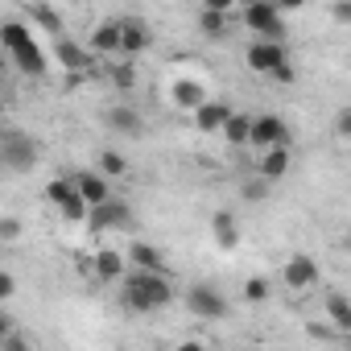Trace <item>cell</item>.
Listing matches in <instances>:
<instances>
[{"mask_svg": "<svg viewBox=\"0 0 351 351\" xmlns=\"http://www.w3.org/2000/svg\"><path fill=\"white\" fill-rule=\"evenodd\" d=\"M120 302L132 314H153V310H165L173 302V285L161 273H136V269H128L124 281H120Z\"/></svg>", "mask_w": 351, "mask_h": 351, "instance_id": "obj_1", "label": "cell"}, {"mask_svg": "<svg viewBox=\"0 0 351 351\" xmlns=\"http://www.w3.org/2000/svg\"><path fill=\"white\" fill-rule=\"evenodd\" d=\"M0 50H5V58H13L29 79H42L46 75V54H42V46L34 42V29L21 17L0 21Z\"/></svg>", "mask_w": 351, "mask_h": 351, "instance_id": "obj_2", "label": "cell"}, {"mask_svg": "<svg viewBox=\"0 0 351 351\" xmlns=\"http://www.w3.org/2000/svg\"><path fill=\"white\" fill-rule=\"evenodd\" d=\"M42 157V145L21 132V128H9V132H0V165L13 169V173H29Z\"/></svg>", "mask_w": 351, "mask_h": 351, "instance_id": "obj_3", "label": "cell"}, {"mask_svg": "<svg viewBox=\"0 0 351 351\" xmlns=\"http://www.w3.org/2000/svg\"><path fill=\"white\" fill-rule=\"evenodd\" d=\"M186 310L195 314V318H203V322H219V318H228V298L215 289V285H191L186 289Z\"/></svg>", "mask_w": 351, "mask_h": 351, "instance_id": "obj_4", "label": "cell"}, {"mask_svg": "<svg viewBox=\"0 0 351 351\" xmlns=\"http://www.w3.org/2000/svg\"><path fill=\"white\" fill-rule=\"evenodd\" d=\"M240 17H244V25L256 34V42H281V34H285L281 13H277L273 5H248Z\"/></svg>", "mask_w": 351, "mask_h": 351, "instance_id": "obj_5", "label": "cell"}, {"mask_svg": "<svg viewBox=\"0 0 351 351\" xmlns=\"http://www.w3.org/2000/svg\"><path fill=\"white\" fill-rule=\"evenodd\" d=\"M248 145H256L261 153L265 149H289V124L281 116H256L252 132H248Z\"/></svg>", "mask_w": 351, "mask_h": 351, "instance_id": "obj_6", "label": "cell"}, {"mask_svg": "<svg viewBox=\"0 0 351 351\" xmlns=\"http://www.w3.org/2000/svg\"><path fill=\"white\" fill-rule=\"evenodd\" d=\"M248 66L256 75H277L281 66H289V50L281 42H252L248 46Z\"/></svg>", "mask_w": 351, "mask_h": 351, "instance_id": "obj_7", "label": "cell"}, {"mask_svg": "<svg viewBox=\"0 0 351 351\" xmlns=\"http://www.w3.org/2000/svg\"><path fill=\"white\" fill-rule=\"evenodd\" d=\"M128 223H132V211L120 199H108V203H99V207L87 211V228L91 232H116V228H128Z\"/></svg>", "mask_w": 351, "mask_h": 351, "instance_id": "obj_8", "label": "cell"}, {"mask_svg": "<svg viewBox=\"0 0 351 351\" xmlns=\"http://www.w3.org/2000/svg\"><path fill=\"white\" fill-rule=\"evenodd\" d=\"M116 25H120V58H124V62L149 50V42H153V34H149V25H145L141 17H120Z\"/></svg>", "mask_w": 351, "mask_h": 351, "instance_id": "obj_9", "label": "cell"}, {"mask_svg": "<svg viewBox=\"0 0 351 351\" xmlns=\"http://www.w3.org/2000/svg\"><path fill=\"white\" fill-rule=\"evenodd\" d=\"M281 277H285V289H298V293H302V289H314V285H318V261L306 256V252H298V256L285 261Z\"/></svg>", "mask_w": 351, "mask_h": 351, "instance_id": "obj_10", "label": "cell"}, {"mask_svg": "<svg viewBox=\"0 0 351 351\" xmlns=\"http://www.w3.org/2000/svg\"><path fill=\"white\" fill-rule=\"evenodd\" d=\"M207 99L211 95H207V87L199 79H173V87H169V104L178 112H199Z\"/></svg>", "mask_w": 351, "mask_h": 351, "instance_id": "obj_11", "label": "cell"}, {"mask_svg": "<svg viewBox=\"0 0 351 351\" xmlns=\"http://www.w3.org/2000/svg\"><path fill=\"white\" fill-rule=\"evenodd\" d=\"M71 182H75V191H79V199L87 203V211L112 199V186H108V178H99V173H95V169H83V173H75V178H71Z\"/></svg>", "mask_w": 351, "mask_h": 351, "instance_id": "obj_12", "label": "cell"}, {"mask_svg": "<svg viewBox=\"0 0 351 351\" xmlns=\"http://www.w3.org/2000/svg\"><path fill=\"white\" fill-rule=\"evenodd\" d=\"M54 62H58L62 71H71V75L91 71V54H87V46H79V42H71V38H58V42H54Z\"/></svg>", "mask_w": 351, "mask_h": 351, "instance_id": "obj_13", "label": "cell"}, {"mask_svg": "<svg viewBox=\"0 0 351 351\" xmlns=\"http://www.w3.org/2000/svg\"><path fill=\"white\" fill-rule=\"evenodd\" d=\"M25 25L34 21L42 34H54V42L58 38H66V17L58 13V9H50V5H25V17H21Z\"/></svg>", "mask_w": 351, "mask_h": 351, "instance_id": "obj_14", "label": "cell"}, {"mask_svg": "<svg viewBox=\"0 0 351 351\" xmlns=\"http://www.w3.org/2000/svg\"><path fill=\"white\" fill-rule=\"evenodd\" d=\"M195 116V128L199 132H223V124L232 120V104L228 99H207L199 112H191Z\"/></svg>", "mask_w": 351, "mask_h": 351, "instance_id": "obj_15", "label": "cell"}, {"mask_svg": "<svg viewBox=\"0 0 351 351\" xmlns=\"http://www.w3.org/2000/svg\"><path fill=\"white\" fill-rule=\"evenodd\" d=\"M87 54H104V58L120 54V25H116V21H99V25L87 34Z\"/></svg>", "mask_w": 351, "mask_h": 351, "instance_id": "obj_16", "label": "cell"}, {"mask_svg": "<svg viewBox=\"0 0 351 351\" xmlns=\"http://www.w3.org/2000/svg\"><path fill=\"white\" fill-rule=\"evenodd\" d=\"M104 120H108V128L120 132V136H141V128H145V120H141V112H136L132 104H112Z\"/></svg>", "mask_w": 351, "mask_h": 351, "instance_id": "obj_17", "label": "cell"}, {"mask_svg": "<svg viewBox=\"0 0 351 351\" xmlns=\"http://www.w3.org/2000/svg\"><path fill=\"white\" fill-rule=\"evenodd\" d=\"M199 29H203V38H211V42L228 38V5H223V0H207V5H203Z\"/></svg>", "mask_w": 351, "mask_h": 351, "instance_id": "obj_18", "label": "cell"}, {"mask_svg": "<svg viewBox=\"0 0 351 351\" xmlns=\"http://www.w3.org/2000/svg\"><path fill=\"white\" fill-rule=\"evenodd\" d=\"M124 261H128V269H136V273H161V265H165V256H161V248H153V244H145V240H136V244H128V252H124Z\"/></svg>", "mask_w": 351, "mask_h": 351, "instance_id": "obj_19", "label": "cell"}, {"mask_svg": "<svg viewBox=\"0 0 351 351\" xmlns=\"http://www.w3.org/2000/svg\"><path fill=\"white\" fill-rule=\"evenodd\" d=\"M289 149H265L261 161H256V173H261V182H281L285 173H289Z\"/></svg>", "mask_w": 351, "mask_h": 351, "instance_id": "obj_20", "label": "cell"}, {"mask_svg": "<svg viewBox=\"0 0 351 351\" xmlns=\"http://www.w3.org/2000/svg\"><path fill=\"white\" fill-rule=\"evenodd\" d=\"M91 269H95V277H104V281H124L128 261H124V252L104 248V252H95V256H91Z\"/></svg>", "mask_w": 351, "mask_h": 351, "instance_id": "obj_21", "label": "cell"}, {"mask_svg": "<svg viewBox=\"0 0 351 351\" xmlns=\"http://www.w3.org/2000/svg\"><path fill=\"white\" fill-rule=\"evenodd\" d=\"M211 232H215V244H219V248H236V240H240V232H236V215H232V211H215Z\"/></svg>", "mask_w": 351, "mask_h": 351, "instance_id": "obj_22", "label": "cell"}, {"mask_svg": "<svg viewBox=\"0 0 351 351\" xmlns=\"http://www.w3.org/2000/svg\"><path fill=\"white\" fill-rule=\"evenodd\" d=\"M248 132H252V116L232 112V120L223 124V141H228L232 149H244V145H248Z\"/></svg>", "mask_w": 351, "mask_h": 351, "instance_id": "obj_23", "label": "cell"}, {"mask_svg": "<svg viewBox=\"0 0 351 351\" xmlns=\"http://www.w3.org/2000/svg\"><path fill=\"white\" fill-rule=\"evenodd\" d=\"M326 318L335 330H351V306L343 293H326Z\"/></svg>", "mask_w": 351, "mask_h": 351, "instance_id": "obj_24", "label": "cell"}, {"mask_svg": "<svg viewBox=\"0 0 351 351\" xmlns=\"http://www.w3.org/2000/svg\"><path fill=\"white\" fill-rule=\"evenodd\" d=\"M46 199L62 211V207H71V203H79V191H75V182L71 178H54L50 186H46Z\"/></svg>", "mask_w": 351, "mask_h": 351, "instance_id": "obj_25", "label": "cell"}, {"mask_svg": "<svg viewBox=\"0 0 351 351\" xmlns=\"http://www.w3.org/2000/svg\"><path fill=\"white\" fill-rule=\"evenodd\" d=\"M124 169H128V161H124L116 149H104V153H99V161H95V173H99V178H120Z\"/></svg>", "mask_w": 351, "mask_h": 351, "instance_id": "obj_26", "label": "cell"}, {"mask_svg": "<svg viewBox=\"0 0 351 351\" xmlns=\"http://www.w3.org/2000/svg\"><path fill=\"white\" fill-rule=\"evenodd\" d=\"M108 79H112V87H116V91H132V87H136V66L120 58L116 66H108Z\"/></svg>", "mask_w": 351, "mask_h": 351, "instance_id": "obj_27", "label": "cell"}, {"mask_svg": "<svg viewBox=\"0 0 351 351\" xmlns=\"http://www.w3.org/2000/svg\"><path fill=\"white\" fill-rule=\"evenodd\" d=\"M244 298L248 302H269V281L265 277H248L244 281Z\"/></svg>", "mask_w": 351, "mask_h": 351, "instance_id": "obj_28", "label": "cell"}, {"mask_svg": "<svg viewBox=\"0 0 351 351\" xmlns=\"http://www.w3.org/2000/svg\"><path fill=\"white\" fill-rule=\"evenodd\" d=\"M17 240H21V219L5 215L0 219V244H17Z\"/></svg>", "mask_w": 351, "mask_h": 351, "instance_id": "obj_29", "label": "cell"}, {"mask_svg": "<svg viewBox=\"0 0 351 351\" xmlns=\"http://www.w3.org/2000/svg\"><path fill=\"white\" fill-rule=\"evenodd\" d=\"M0 351H34V343H29V339H25L21 330H13V335H9L5 343H0Z\"/></svg>", "mask_w": 351, "mask_h": 351, "instance_id": "obj_30", "label": "cell"}, {"mask_svg": "<svg viewBox=\"0 0 351 351\" xmlns=\"http://www.w3.org/2000/svg\"><path fill=\"white\" fill-rule=\"evenodd\" d=\"M265 195H269V182H261V178L256 182H244V199L248 203H265Z\"/></svg>", "mask_w": 351, "mask_h": 351, "instance_id": "obj_31", "label": "cell"}, {"mask_svg": "<svg viewBox=\"0 0 351 351\" xmlns=\"http://www.w3.org/2000/svg\"><path fill=\"white\" fill-rule=\"evenodd\" d=\"M335 136H339V141L351 136V108H343V112L335 116Z\"/></svg>", "mask_w": 351, "mask_h": 351, "instance_id": "obj_32", "label": "cell"}, {"mask_svg": "<svg viewBox=\"0 0 351 351\" xmlns=\"http://www.w3.org/2000/svg\"><path fill=\"white\" fill-rule=\"evenodd\" d=\"M17 293V277L13 273H5V269H0V302H9Z\"/></svg>", "mask_w": 351, "mask_h": 351, "instance_id": "obj_33", "label": "cell"}, {"mask_svg": "<svg viewBox=\"0 0 351 351\" xmlns=\"http://www.w3.org/2000/svg\"><path fill=\"white\" fill-rule=\"evenodd\" d=\"M13 330H17V326H13V318H5V314H0V343H5Z\"/></svg>", "mask_w": 351, "mask_h": 351, "instance_id": "obj_34", "label": "cell"}, {"mask_svg": "<svg viewBox=\"0 0 351 351\" xmlns=\"http://www.w3.org/2000/svg\"><path fill=\"white\" fill-rule=\"evenodd\" d=\"M173 351H207L199 339H186V343H178V347H173Z\"/></svg>", "mask_w": 351, "mask_h": 351, "instance_id": "obj_35", "label": "cell"}, {"mask_svg": "<svg viewBox=\"0 0 351 351\" xmlns=\"http://www.w3.org/2000/svg\"><path fill=\"white\" fill-rule=\"evenodd\" d=\"M5 71H9V58H5V50H0V79H5Z\"/></svg>", "mask_w": 351, "mask_h": 351, "instance_id": "obj_36", "label": "cell"}, {"mask_svg": "<svg viewBox=\"0 0 351 351\" xmlns=\"http://www.w3.org/2000/svg\"><path fill=\"white\" fill-rule=\"evenodd\" d=\"M5 108H9V104H5V95H0V116H5Z\"/></svg>", "mask_w": 351, "mask_h": 351, "instance_id": "obj_37", "label": "cell"}]
</instances>
